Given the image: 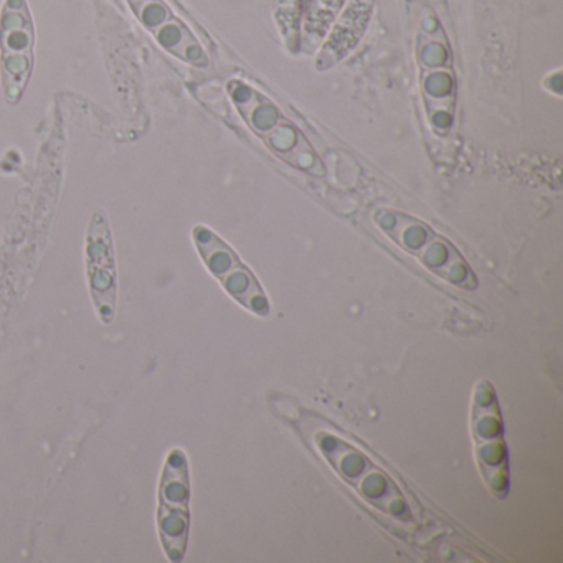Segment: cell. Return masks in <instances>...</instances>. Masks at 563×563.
<instances>
[{"label": "cell", "mask_w": 563, "mask_h": 563, "mask_svg": "<svg viewBox=\"0 0 563 563\" xmlns=\"http://www.w3.org/2000/svg\"><path fill=\"white\" fill-rule=\"evenodd\" d=\"M144 31L163 51L196 68L210 65L209 55L186 22L180 21L166 0H126Z\"/></svg>", "instance_id": "obj_9"}, {"label": "cell", "mask_w": 563, "mask_h": 563, "mask_svg": "<svg viewBox=\"0 0 563 563\" xmlns=\"http://www.w3.org/2000/svg\"><path fill=\"white\" fill-rule=\"evenodd\" d=\"M189 460L180 448H173L164 461L157 490V532L170 562L186 559L190 533Z\"/></svg>", "instance_id": "obj_6"}, {"label": "cell", "mask_w": 563, "mask_h": 563, "mask_svg": "<svg viewBox=\"0 0 563 563\" xmlns=\"http://www.w3.org/2000/svg\"><path fill=\"white\" fill-rule=\"evenodd\" d=\"M88 291L103 324H111L117 316L120 279H118L117 252L110 219L104 210L91 213L85 243Z\"/></svg>", "instance_id": "obj_8"}, {"label": "cell", "mask_w": 563, "mask_h": 563, "mask_svg": "<svg viewBox=\"0 0 563 563\" xmlns=\"http://www.w3.org/2000/svg\"><path fill=\"white\" fill-rule=\"evenodd\" d=\"M471 434L474 460L487 489L496 499H506L510 489L509 453L496 388L487 378L474 385L471 398Z\"/></svg>", "instance_id": "obj_4"}, {"label": "cell", "mask_w": 563, "mask_h": 563, "mask_svg": "<svg viewBox=\"0 0 563 563\" xmlns=\"http://www.w3.org/2000/svg\"><path fill=\"white\" fill-rule=\"evenodd\" d=\"M229 95L246 126L279 159L309 176L322 177L324 166L298 128L272 100L243 81H230Z\"/></svg>", "instance_id": "obj_3"}, {"label": "cell", "mask_w": 563, "mask_h": 563, "mask_svg": "<svg viewBox=\"0 0 563 563\" xmlns=\"http://www.w3.org/2000/svg\"><path fill=\"white\" fill-rule=\"evenodd\" d=\"M192 240L203 265L227 295L246 311L258 318H268L272 312L268 296L255 273L240 260L235 250L206 225L194 227Z\"/></svg>", "instance_id": "obj_7"}, {"label": "cell", "mask_w": 563, "mask_h": 563, "mask_svg": "<svg viewBox=\"0 0 563 563\" xmlns=\"http://www.w3.org/2000/svg\"><path fill=\"white\" fill-rule=\"evenodd\" d=\"M374 222L387 239L417 260L427 272L464 291H474L479 286L476 273L460 250L423 220L394 209H378Z\"/></svg>", "instance_id": "obj_2"}, {"label": "cell", "mask_w": 563, "mask_h": 563, "mask_svg": "<svg viewBox=\"0 0 563 563\" xmlns=\"http://www.w3.org/2000/svg\"><path fill=\"white\" fill-rule=\"evenodd\" d=\"M34 18L27 0H4L0 9V80L9 104L24 98L35 67Z\"/></svg>", "instance_id": "obj_5"}, {"label": "cell", "mask_w": 563, "mask_h": 563, "mask_svg": "<svg viewBox=\"0 0 563 563\" xmlns=\"http://www.w3.org/2000/svg\"><path fill=\"white\" fill-rule=\"evenodd\" d=\"M292 410V417L288 420L309 448H314L316 453L321 454L339 479L344 481L367 506L401 526L417 527L410 504L384 467L375 464L361 448L345 440L342 431L321 415L299 407Z\"/></svg>", "instance_id": "obj_1"}]
</instances>
